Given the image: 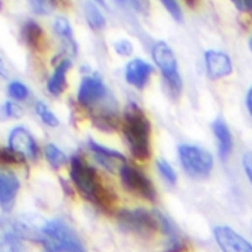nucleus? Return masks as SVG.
<instances>
[{
    "mask_svg": "<svg viewBox=\"0 0 252 252\" xmlns=\"http://www.w3.org/2000/svg\"><path fill=\"white\" fill-rule=\"evenodd\" d=\"M120 132L123 141L128 148L131 157L138 161L145 163L152 155V125L146 113L141 108L131 102L126 105L123 114L120 116Z\"/></svg>",
    "mask_w": 252,
    "mask_h": 252,
    "instance_id": "obj_1",
    "label": "nucleus"
},
{
    "mask_svg": "<svg viewBox=\"0 0 252 252\" xmlns=\"http://www.w3.org/2000/svg\"><path fill=\"white\" fill-rule=\"evenodd\" d=\"M68 163H70V179L82 197H85V199L96 204L103 210L114 207L117 197L110 187L105 186L103 179L100 178L96 167L90 164L81 154L71 157L68 159Z\"/></svg>",
    "mask_w": 252,
    "mask_h": 252,
    "instance_id": "obj_2",
    "label": "nucleus"
},
{
    "mask_svg": "<svg viewBox=\"0 0 252 252\" xmlns=\"http://www.w3.org/2000/svg\"><path fill=\"white\" fill-rule=\"evenodd\" d=\"M117 219L125 231L135 232L140 236H154L155 232L170 234L175 226L159 211H149L145 208H123L119 211Z\"/></svg>",
    "mask_w": 252,
    "mask_h": 252,
    "instance_id": "obj_3",
    "label": "nucleus"
},
{
    "mask_svg": "<svg viewBox=\"0 0 252 252\" xmlns=\"http://www.w3.org/2000/svg\"><path fill=\"white\" fill-rule=\"evenodd\" d=\"M37 242L47 252H85L75 231L61 219L44 222L38 231Z\"/></svg>",
    "mask_w": 252,
    "mask_h": 252,
    "instance_id": "obj_4",
    "label": "nucleus"
},
{
    "mask_svg": "<svg viewBox=\"0 0 252 252\" xmlns=\"http://www.w3.org/2000/svg\"><path fill=\"white\" fill-rule=\"evenodd\" d=\"M152 60L161 71L163 82L172 97H179L183 92V81L179 76L178 63L170 46L164 41H157L152 46Z\"/></svg>",
    "mask_w": 252,
    "mask_h": 252,
    "instance_id": "obj_5",
    "label": "nucleus"
},
{
    "mask_svg": "<svg viewBox=\"0 0 252 252\" xmlns=\"http://www.w3.org/2000/svg\"><path fill=\"white\" fill-rule=\"evenodd\" d=\"M110 100V92L99 73L84 75L76 93V102L82 110L92 113Z\"/></svg>",
    "mask_w": 252,
    "mask_h": 252,
    "instance_id": "obj_6",
    "label": "nucleus"
},
{
    "mask_svg": "<svg viewBox=\"0 0 252 252\" xmlns=\"http://www.w3.org/2000/svg\"><path fill=\"white\" fill-rule=\"evenodd\" d=\"M119 176H120V181L122 186L128 190L129 193L143 197L149 202H155L157 201V190L152 184V181L149 179V176L140 170L138 167L128 164L125 161L123 164H120L119 167Z\"/></svg>",
    "mask_w": 252,
    "mask_h": 252,
    "instance_id": "obj_7",
    "label": "nucleus"
},
{
    "mask_svg": "<svg viewBox=\"0 0 252 252\" xmlns=\"http://www.w3.org/2000/svg\"><path fill=\"white\" fill-rule=\"evenodd\" d=\"M181 166L191 178H205L213 169V155L204 148L194 145H181L178 149Z\"/></svg>",
    "mask_w": 252,
    "mask_h": 252,
    "instance_id": "obj_8",
    "label": "nucleus"
},
{
    "mask_svg": "<svg viewBox=\"0 0 252 252\" xmlns=\"http://www.w3.org/2000/svg\"><path fill=\"white\" fill-rule=\"evenodd\" d=\"M8 146L17 154H20L25 159L37 161L40 158L38 143L25 126H15L11 129L8 137Z\"/></svg>",
    "mask_w": 252,
    "mask_h": 252,
    "instance_id": "obj_9",
    "label": "nucleus"
},
{
    "mask_svg": "<svg viewBox=\"0 0 252 252\" xmlns=\"http://www.w3.org/2000/svg\"><path fill=\"white\" fill-rule=\"evenodd\" d=\"M214 239L222 252H252V245L229 226H216Z\"/></svg>",
    "mask_w": 252,
    "mask_h": 252,
    "instance_id": "obj_10",
    "label": "nucleus"
},
{
    "mask_svg": "<svg viewBox=\"0 0 252 252\" xmlns=\"http://www.w3.org/2000/svg\"><path fill=\"white\" fill-rule=\"evenodd\" d=\"M20 37L23 43L26 44V47L31 49L32 52L41 53L49 46V40H47L44 28L33 19H28L23 22L20 28Z\"/></svg>",
    "mask_w": 252,
    "mask_h": 252,
    "instance_id": "obj_11",
    "label": "nucleus"
},
{
    "mask_svg": "<svg viewBox=\"0 0 252 252\" xmlns=\"http://www.w3.org/2000/svg\"><path fill=\"white\" fill-rule=\"evenodd\" d=\"M152 75H154L152 65L141 58L131 60L125 67V81L137 90H145Z\"/></svg>",
    "mask_w": 252,
    "mask_h": 252,
    "instance_id": "obj_12",
    "label": "nucleus"
},
{
    "mask_svg": "<svg viewBox=\"0 0 252 252\" xmlns=\"http://www.w3.org/2000/svg\"><path fill=\"white\" fill-rule=\"evenodd\" d=\"M87 148L92 151L94 159L97 161V163L106 169L108 172H116L119 170L120 164L125 163V155L113 148H108V146H103L100 145V143L94 141L93 138H90L88 143H87Z\"/></svg>",
    "mask_w": 252,
    "mask_h": 252,
    "instance_id": "obj_13",
    "label": "nucleus"
},
{
    "mask_svg": "<svg viewBox=\"0 0 252 252\" xmlns=\"http://www.w3.org/2000/svg\"><path fill=\"white\" fill-rule=\"evenodd\" d=\"M20 190V179L12 170L0 167V207L9 211Z\"/></svg>",
    "mask_w": 252,
    "mask_h": 252,
    "instance_id": "obj_14",
    "label": "nucleus"
},
{
    "mask_svg": "<svg viewBox=\"0 0 252 252\" xmlns=\"http://www.w3.org/2000/svg\"><path fill=\"white\" fill-rule=\"evenodd\" d=\"M205 67L210 79H222L232 73L231 58L223 52L208 50L205 52Z\"/></svg>",
    "mask_w": 252,
    "mask_h": 252,
    "instance_id": "obj_15",
    "label": "nucleus"
},
{
    "mask_svg": "<svg viewBox=\"0 0 252 252\" xmlns=\"http://www.w3.org/2000/svg\"><path fill=\"white\" fill-rule=\"evenodd\" d=\"M22 232L15 222L0 220V252H25Z\"/></svg>",
    "mask_w": 252,
    "mask_h": 252,
    "instance_id": "obj_16",
    "label": "nucleus"
},
{
    "mask_svg": "<svg viewBox=\"0 0 252 252\" xmlns=\"http://www.w3.org/2000/svg\"><path fill=\"white\" fill-rule=\"evenodd\" d=\"M71 68V61L70 58H61L55 67H53V71L52 75L49 76L47 79V93L52 94V96H61L65 88H67V75Z\"/></svg>",
    "mask_w": 252,
    "mask_h": 252,
    "instance_id": "obj_17",
    "label": "nucleus"
},
{
    "mask_svg": "<svg viewBox=\"0 0 252 252\" xmlns=\"http://www.w3.org/2000/svg\"><path fill=\"white\" fill-rule=\"evenodd\" d=\"M53 32L57 33V37L63 41V44L68 49L71 55H76L78 46L75 41V33L73 28L70 25V20L65 15H58L55 20H53Z\"/></svg>",
    "mask_w": 252,
    "mask_h": 252,
    "instance_id": "obj_18",
    "label": "nucleus"
},
{
    "mask_svg": "<svg viewBox=\"0 0 252 252\" xmlns=\"http://www.w3.org/2000/svg\"><path fill=\"white\" fill-rule=\"evenodd\" d=\"M213 132L216 135V140H218V149H219V155L223 161H226V158L229 157L231 151H232V135L231 131L226 126V123L222 119H218L213 123Z\"/></svg>",
    "mask_w": 252,
    "mask_h": 252,
    "instance_id": "obj_19",
    "label": "nucleus"
},
{
    "mask_svg": "<svg viewBox=\"0 0 252 252\" xmlns=\"http://www.w3.org/2000/svg\"><path fill=\"white\" fill-rule=\"evenodd\" d=\"M82 9H84L85 20L90 25V28L94 31H102L106 28V17L99 9V5L94 2V0H84Z\"/></svg>",
    "mask_w": 252,
    "mask_h": 252,
    "instance_id": "obj_20",
    "label": "nucleus"
},
{
    "mask_svg": "<svg viewBox=\"0 0 252 252\" xmlns=\"http://www.w3.org/2000/svg\"><path fill=\"white\" fill-rule=\"evenodd\" d=\"M44 157L47 159V163L50 164V167L55 170L61 169L63 166H65L68 163L67 155L57 145H53V143H47L44 146Z\"/></svg>",
    "mask_w": 252,
    "mask_h": 252,
    "instance_id": "obj_21",
    "label": "nucleus"
},
{
    "mask_svg": "<svg viewBox=\"0 0 252 252\" xmlns=\"http://www.w3.org/2000/svg\"><path fill=\"white\" fill-rule=\"evenodd\" d=\"M35 113H37V116L40 117V120L46 126H49V128H58V126H60L58 117L55 116V113H53L43 100H37V102H35Z\"/></svg>",
    "mask_w": 252,
    "mask_h": 252,
    "instance_id": "obj_22",
    "label": "nucleus"
},
{
    "mask_svg": "<svg viewBox=\"0 0 252 252\" xmlns=\"http://www.w3.org/2000/svg\"><path fill=\"white\" fill-rule=\"evenodd\" d=\"M8 96L11 100H15V102H25L29 99L31 96V92H29V87L26 84H23L22 81H11L8 84Z\"/></svg>",
    "mask_w": 252,
    "mask_h": 252,
    "instance_id": "obj_23",
    "label": "nucleus"
},
{
    "mask_svg": "<svg viewBox=\"0 0 252 252\" xmlns=\"http://www.w3.org/2000/svg\"><path fill=\"white\" fill-rule=\"evenodd\" d=\"M28 3L33 14L37 15H47L57 6L61 5L60 0H28Z\"/></svg>",
    "mask_w": 252,
    "mask_h": 252,
    "instance_id": "obj_24",
    "label": "nucleus"
},
{
    "mask_svg": "<svg viewBox=\"0 0 252 252\" xmlns=\"http://www.w3.org/2000/svg\"><path fill=\"white\" fill-rule=\"evenodd\" d=\"M0 114L5 119H20L23 116V108L15 100H6L2 106H0Z\"/></svg>",
    "mask_w": 252,
    "mask_h": 252,
    "instance_id": "obj_25",
    "label": "nucleus"
},
{
    "mask_svg": "<svg viewBox=\"0 0 252 252\" xmlns=\"http://www.w3.org/2000/svg\"><path fill=\"white\" fill-rule=\"evenodd\" d=\"M157 167H158V172L159 175L164 178V181L170 186L176 184L178 181V176H176V172L173 170V167L167 163L164 158H159L157 159Z\"/></svg>",
    "mask_w": 252,
    "mask_h": 252,
    "instance_id": "obj_26",
    "label": "nucleus"
},
{
    "mask_svg": "<svg viewBox=\"0 0 252 252\" xmlns=\"http://www.w3.org/2000/svg\"><path fill=\"white\" fill-rule=\"evenodd\" d=\"M113 49L119 57H131L134 52V44L128 38H120V40L114 41Z\"/></svg>",
    "mask_w": 252,
    "mask_h": 252,
    "instance_id": "obj_27",
    "label": "nucleus"
},
{
    "mask_svg": "<svg viewBox=\"0 0 252 252\" xmlns=\"http://www.w3.org/2000/svg\"><path fill=\"white\" fill-rule=\"evenodd\" d=\"M159 2L176 22H183V11H181V6H179V3L176 2V0H159Z\"/></svg>",
    "mask_w": 252,
    "mask_h": 252,
    "instance_id": "obj_28",
    "label": "nucleus"
},
{
    "mask_svg": "<svg viewBox=\"0 0 252 252\" xmlns=\"http://www.w3.org/2000/svg\"><path fill=\"white\" fill-rule=\"evenodd\" d=\"M126 6L132 8L141 15H148L149 14V0H128Z\"/></svg>",
    "mask_w": 252,
    "mask_h": 252,
    "instance_id": "obj_29",
    "label": "nucleus"
},
{
    "mask_svg": "<svg viewBox=\"0 0 252 252\" xmlns=\"http://www.w3.org/2000/svg\"><path fill=\"white\" fill-rule=\"evenodd\" d=\"M243 169H245L246 176L252 186V152H246L243 155Z\"/></svg>",
    "mask_w": 252,
    "mask_h": 252,
    "instance_id": "obj_30",
    "label": "nucleus"
},
{
    "mask_svg": "<svg viewBox=\"0 0 252 252\" xmlns=\"http://www.w3.org/2000/svg\"><path fill=\"white\" fill-rule=\"evenodd\" d=\"M240 12H252V0H231Z\"/></svg>",
    "mask_w": 252,
    "mask_h": 252,
    "instance_id": "obj_31",
    "label": "nucleus"
},
{
    "mask_svg": "<svg viewBox=\"0 0 252 252\" xmlns=\"http://www.w3.org/2000/svg\"><path fill=\"white\" fill-rule=\"evenodd\" d=\"M246 106H248L249 116L252 117V87L249 88V92H248V96H246Z\"/></svg>",
    "mask_w": 252,
    "mask_h": 252,
    "instance_id": "obj_32",
    "label": "nucleus"
},
{
    "mask_svg": "<svg viewBox=\"0 0 252 252\" xmlns=\"http://www.w3.org/2000/svg\"><path fill=\"white\" fill-rule=\"evenodd\" d=\"M0 78H8V68L2 58H0Z\"/></svg>",
    "mask_w": 252,
    "mask_h": 252,
    "instance_id": "obj_33",
    "label": "nucleus"
},
{
    "mask_svg": "<svg viewBox=\"0 0 252 252\" xmlns=\"http://www.w3.org/2000/svg\"><path fill=\"white\" fill-rule=\"evenodd\" d=\"M94 2L99 5V6H102V8H106L108 5H106V0H94Z\"/></svg>",
    "mask_w": 252,
    "mask_h": 252,
    "instance_id": "obj_34",
    "label": "nucleus"
},
{
    "mask_svg": "<svg viewBox=\"0 0 252 252\" xmlns=\"http://www.w3.org/2000/svg\"><path fill=\"white\" fill-rule=\"evenodd\" d=\"M184 2H186V3H187L189 6H191V8H193V6H194V5L197 3V0H184Z\"/></svg>",
    "mask_w": 252,
    "mask_h": 252,
    "instance_id": "obj_35",
    "label": "nucleus"
},
{
    "mask_svg": "<svg viewBox=\"0 0 252 252\" xmlns=\"http://www.w3.org/2000/svg\"><path fill=\"white\" fill-rule=\"evenodd\" d=\"M116 2L122 6H126V3H128V0H116Z\"/></svg>",
    "mask_w": 252,
    "mask_h": 252,
    "instance_id": "obj_36",
    "label": "nucleus"
},
{
    "mask_svg": "<svg viewBox=\"0 0 252 252\" xmlns=\"http://www.w3.org/2000/svg\"><path fill=\"white\" fill-rule=\"evenodd\" d=\"M249 49H251V52H252V38L249 40Z\"/></svg>",
    "mask_w": 252,
    "mask_h": 252,
    "instance_id": "obj_37",
    "label": "nucleus"
},
{
    "mask_svg": "<svg viewBox=\"0 0 252 252\" xmlns=\"http://www.w3.org/2000/svg\"><path fill=\"white\" fill-rule=\"evenodd\" d=\"M251 231H252V223H251Z\"/></svg>",
    "mask_w": 252,
    "mask_h": 252,
    "instance_id": "obj_38",
    "label": "nucleus"
},
{
    "mask_svg": "<svg viewBox=\"0 0 252 252\" xmlns=\"http://www.w3.org/2000/svg\"><path fill=\"white\" fill-rule=\"evenodd\" d=\"M44 252H47V251H44Z\"/></svg>",
    "mask_w": 252,
    "mask_h": 252,
    "instance_id": "obj_39",
    "label": "nucleus"
}]
</instances>
